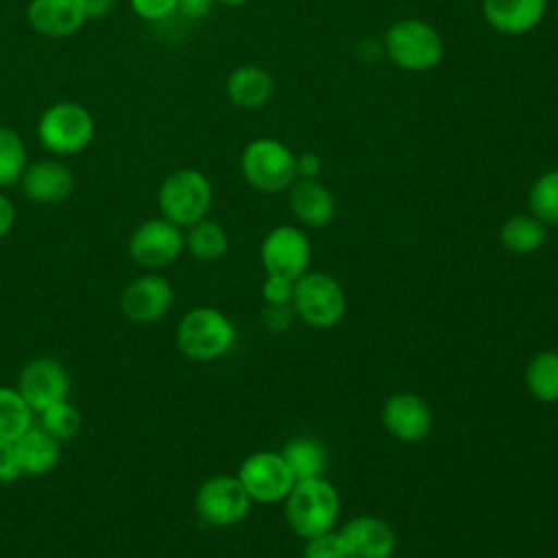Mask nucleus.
<instances>
[{
  "label": "nucleus",
  "mask_w": 558,
  "mask_h": 558,
  "mask_svg": "<svg viewBox=\"0 0 558 558\" xmlns=\"http://www.w3.org/2000/svg\"><path fill=\"white\" fill-rule=\"evenodd\" d=\"M251 497L235 475L207 477L194 497V508L201 521L214 527H229L240 523L251 508Z\"/></svg>",
  "instance_id": "9"
},
{
  "label": "nucleus",
  "mask_w": 558,
  "mask_h": 558,
  "mask_svg": "<svg viewBox=\"0 0 558 558\" xmlns=\"http://www.w3.org/2000/svg\"><path fill=\"white\" fill-rule=\"evenodd\" d=\"M547 238V225L532 214H517L501 225L499 240L506 251L514 255H527L543 246Z\"/></svg>",
  "instance_id": "23"
},
{
  "label": "nucleus",
  "mask_w": 558,
  "mask_h": 558,
  "mask_svg": "<svg viewBox=\"0 0 558 558\" xmlns=\"http://www.w3.org/2000/svg\"><path fill=\"white\" fill-rule=\"evenodd\" d=\"M296 155L275 137L251 140L240 155V170L244 181L266 194L288 190L296 181Z\"/></svg>",
  "instance_id": "5"
},
{
  "label": "nucleus",
  "mask_w": 558,
  "mask_h": 558,
  "mask_svg": "<svg viewBox=\"0 0 558 558\" xmlns=\"http://www.w3.org/2000/svg\"><path fill=\"white\" fill-rule=\"evenodd\" d=\"M344 558H392L397 536L392 527L371 514H360L338 532Z\"/></svg>",
  "instance_id": "14"
},
{
  "label": "nucleus",
  "mask_w": 558,
  "mask_h": 558,
  "mask_svg": "<svg viewBox=\"0 0 558 558\" xmlns=\"http://www.w3.org/2000/svg\"><path fill=\"white\" fill-rule=\"evenodd\" d=\"M288 203L296 220L314 229L329 225L338 211L333 194L316 179H296L290 185Z\"/></svg>",
  "instance_id": "19"
},
{
  "label": "nucleus",
  "mask_w": 558,
  "mask_h": 558,
  "mask_svg": "<svg viewBox=\"0 0 558 558\" xmlns=\"http://www.w3.org/2000/svg\"><path fill=\"white\" fill-rule=\"evenodd\" d=\"M33 416L15 386H0V445H13L33 425Z\"/></svg>",
  "instance_id": "24"
},
{
  "label": "nucleus",
  "mask_w": 558,
  "mask_h": 558,
  "mask_svg": "<svg viewBox=\"0 0 558 558\" xmlns=\"http://www.w3.org/2000/svg\"><path fill=\"white\" fill-rule=\"evenodd\" d=\"M303 558H344L338 532L331 530V532L307 538Z\"/></svg>",
  "instance_id": "30"
},
{
  "label": "nucleus",
  "mask_w": 558,
  "mask_h": 558,
  "mask_svg": "<svg viewBox=\"0 0 558 558\" xmlns=\"http://www.w3.org/2000/svg\"><path fill=\"white\" fill-rule=\"evenodd\" d=\"M211 198V183L196 168H179L170 172L157 190V207L161 216L181 229L207 218Z\"/></svg>",
  "instance_id": "3"
},
{
  "label": "nucleus",
  "mask_w": 558,
  "mask_h": 558,
  "mask_svg": "<svg viewBox=\"0 0 558 558\" xmlns=\"http://www.w3.org/2000/svg\"><path fill=\"white\" fill-rule=\"evenodd\" d=\"M259 259L268 275H281L294 281L307 272L312 262V246L301 229L279 225L262 240Z\"/></svg>",
  "instance_id": "11"
},
{
  "label": "nucleus",
  "mask_w": 558,
  "mask_h": 558,
  "mask_svg": "<svg viewBox=\"0 0 558 558\" xmlns=\"http://www.w3.org/2000/svg\"><path fill=\"white\" fill-rule=\"evenodd\" d=\"M87 20H100L111 13L116 0H81Z\"/></svg>",
  "instance_id": "38"
},
{
  "label": "nucleus",
  "mask_w": 558,
  "mask_h": 558,
  "mask_svg": "<svg viewBox=\"0 0 558 558\" xmlns=\"http://www.w3.org/2000/svg\"><path fill=\"white\" fill-rule=\"evenodd\" d=\"M288 305H266V312H264V320H266V327L268 329H275V323H279V329H286L290 327V314L286 310Z\"/></svg>",
  "instance_id": "37"
},
{
  "label": "nucleus",
  "mask_w": 558,
  "mask_h": 558,
  "mask_svg": "<svg viewBox=\"0 0 558 558\" xmlns=\"http://www.w3.org/2000/svg\"><path fill=\"white\" fill-rule=\"evenodd\" d=\"M292 310L310 327L329 329L338 325L347 312L342 286L325 272H305L294 279Z\"/></svg>",
  "instance_id": "7"
},
{
  "label": "nucleus",
  "mask_w": 558,
  "mask_h": 558,
  "mask_svg": "<svg viewBox=\"0 0 558 558\" xmlns=\"http://www.w3.org/2000/svg\"><path fill=\"white\" fill-rule=\"evenodd\" d=\"M530 211L543 225H558V168L543 172L530 187Z\"/></svg>",
  "instance_id": "27"
},
{
  "label": "nucleus",
  "mask_w": 558,
  "mask_h": 558,
  "mask_svg": "<svg viewBox=\"0 0 558 558\" xmlns=\"http://www.w3.org/2000/svg\"><path fill=\"white\" fill-rule=\"evenodd\" d=\"M185 248V235L181 227L159 218H148L140 222L133 233L129 235V257L148 270L166 268L179 259V255Z\"/></svg>",
  "instance_id": "8"
},
{
  "label": "nucleus",
  "mask_w": 558,
  "mask_h": 558,
  "mask_svg": "<svg viewBox=\"0 0 558 558\" xmlns=\"http://www.w3.org/2000/svg\"><path fill=\"white\" fill-rule=\"evenodd\" d=\"M279 453L286 460L294 480L323 477L327 471V451L323 442L312 436L290 438Z\"/></svg>",
  "instance_id": "22"
},
{
  "label": "nucleus",
  "mask_w": 558,
  "mask_h": 558,
  "mask_svg": "<svg viewBox=\"0 0 558 558\" xmlns=\"http://www.w3.org/2000/svg\"><path fill=\"white\" fill-rule=\"evenodd\" d=\"M13 449L22 473L35 477L50 473L61 458V442L35 423L13 442Z\"/></svg>",
  "instance_id": "20"
},
{
  "label": "nucleus",
  "mask_w": 558,
  "mask_h": 558,
  "mask_svg": "<svg viewBox=\"0 0 558 558\" xmlns=\"http://www.w3.org/2000/svg\"><path fill=\"white\" fill-rule=\"evenodd\" d=\"M174 303L172 283L157 272H144L131 279L120 294V312L137 325L161 320Z\"/></svg>",
  "instance_id": "13"
},
{
  "label": "nucleus",
  "mask_w": 558,
  "mask_h": 558,
  "mask_svg": "<svg viewBox=\"0 0 558 558\" xmlns=\"http://www.w3.org/2000/svg\"><path fill=\"white\" fill-rule=\"evenodd\" d=\"M15 225V205L13 201L0 192V238H4Z\"/></svg>",
  "instance_id": "36"
},
{
  "label": "nucleus",
  "mask_w": 558,
  "mask_h": 558,
  "mask_svg": "<svg viewBox=\"0 0 558 558\" xmlns=\"http://www.w3.org/2000/svg\"><path fill=\"white\" fill-rule=\"evenodd\" d=\"M133 13L146 22H159L177 11L179 0H129Z\"/></svg>",
  "instance_id": "31"
},
{
  "label": "nucleus",
  "mask_w": 558,
  "mask_h": 558,
  "mask_svg": "<svg viewBox=\"0 0 558 558\" xmlns=\"http://www.w3.org/2000/svg\"><path fill=\"white\" fill-rule=\"evenodd\" d=\"M292 279H286L281 275H268L262 286V296L270 305H288L292 299Z\"/></svg>",
  "instance_id": "32"
},
{
  "label": "nucleus",
  "mask_w": 558,
  "mask_h": 558,
  "mask_svg": "<svg viewBox=\"0 0 558 558\" xmlns=\"http://www.w3.org/2000/svg\"><path fill=\"white\" fill-rule=\"evenodd\" d=\"M15 388L28 403V408L39 414L48 405L68 399L70 375L59 360L50 355H39L22 366Z\"/></svg>",
  "instance_id": "12"
},
{
  "label": "nucleus",
  "mask_w": 558,
  "mask_h": 558,
  "mask_svg": "<svg viewBox=\"0 0 558 558\" xmlns=\"http://www.w3.org/2000/svg\"><path fill=\"white\" fill-rule=\"evenodd\" d=\"M22 475L13 445H0V484H13Z\"/></svg>",
  "instance_id": "33"
},
{
  "label": "nucleus",
  "mask_w": 558,
  "mask_h": 558,
  "mask_svg": "<svg viewBox=\"0 0 558 558\" xmlns=\"http://www.w3.org/2000/svg\"><path fill=\"white\" fill-rule=\"evenodd\" d=\"M340 514V495L325 477L296 480L286 497V521L301 538L331 532Z\"/></svg>",
  "instance_id": "1"
},
{
  "label": "nucleus",
  "mask_w": 558,
  "mask_h": 558,
  "mask_svg": "<svg viewBox=\"0 0 558 558\" xmlns=\"http://www.w3.org/2000/svg\"><path fill=\"white\" fill-rule=\"evenodd\" d=\"M235 477L244 486L251 501L257 504H275L286 499L296 482L286 460L277 451H255L246 456Z\"/></svg>",
  "instance_id": "10"
},
{
  "label": "nucleus",
  "mask_w": 558,
  "mask_h": 558,
  "mask_svg": "<svg viewBox=\"0 0 558 558\" xmlns=\"http://www.w3.org/2000/svg\"><path fill=\"white\" fill-rule=\"evenodd\" d=\"M17 185L28 201L52 205L65 201L72 194L74 174L59 159H39L24 168Z\"/></svg>",
  "instance_id": "16"
},
{
  "label": "nucleus",
  "mask_w": 558,
  "mask_h": 558,
  "mask_svg": "<svg viewBox=\"0 0 558 558\" xmlns=\"http://www.w3.org/2000/svg\"><path fill=\"white\" fill-rule=\"evenodd\" d=\"M94 118L92 113L70 100H61L44 109L37 120V137L46 150L52 155H76L85 150L94 140Z\"/></svg>",
  "instance_id": "6"
},
{
  "label": "nucleus",
  "mask_w": 558,
  "mask_h": 558,
  "mask_svg": "<svg viewBox=\"0 0 558 558\" xmlns=\"http://www.w3.org/2000/svg\"><path fill=\"white\" fill-rule=\"evenodd\" d=\"M81 423H83V416L78 408L68 399L57 401L39 412V427H44L59 442L74 438L81 429Z\"/></svg>",
  "instance_id": "29"
},
{
  "label": "nucleus",
  "mask_w": 558,
  "mask_h": 558,
  "mask_svg": "<svg viewBox=\"0 0 558 558\" xmlns=\"http://www.w3.org/2000/svg\"><path fill=\"white\" fill-rule=\"evenodd\" d=\"M384 50L397 68L425 72L440 63L445 44L429 22L421 17H403L386 31Z\"/></svg>",
  "instance_id": "4"
},
{
  "label": "nucleus",
  "mask_w": 558,
  "mask_h": 558,
  "mask_svg": "<svg viewBox=\"0 0 558 558\" xmlns=\"http://www.w3.org/2000/svg\"><path fill=\"white\" fill-rule=\"evenodd\" d=\"M177 349L192 362H214L235 344V327L220 310L201 305L181 316L174 331Z\"/></svg>",
  "instance_id": "2"
},
{
  "label": "nucleus",
  "mask_w": 558,
  "mask_h": 558,
  "mask_svg": "<svg viewBox=\"0 0 558 558\" xmlns=\"http://www.w3.org/2000/svg\"><path fill=\"white\" fill-rule=\"evenodd\" d=\"M26 166V146L20 133L9 126H0V190L20 183Z\"/></svg>",
  "instance_id": "28"
},
{
  "label": "nucleus",
  "mask_w": 558,
  "mask_h": 558,
  "mask_svg": "<svg viewBox=\"0 0 558 558\" xmlns=\"http://www.w3.org/2000/svg\"><path fill=\"white\" fill-rule=\"evenodd\" d=\"M320 168H323V161H320V157L316 153H301L294 159L296 179H316Z\"/></svg>",
  "instance_id": "34"
},
{
  "label": "nucleus",
  "mask_w": 558,
  "mask_h": 558,
  "mask_svg": "<svg viewBox=\"0 0 558 558\" xmlns=\"http://www.w3.org/2000/svg\"><path fill=\"white\" fill-rule=\"evenodd\" d=\"M214 2H220V4H225V7H242V4H246L248 0H214Z\"/></svg>",
  "instance_id": "39"
},
{
  "label": "nucleus",
  "mask_w": 558,
  "mask_h": 558,
  "mask_svg": "<svg viewBox=\"0 0 558 558\" xmlns=\"http://www.w3.org/2000/svg\"><path fill=\"white\" fill-rule=\"evenodd\" d=\"M185 235V248L192 253V257L201 262H216L220 259L229 248L227 231L220 222L203 218L187 227Z\"/></svg>",
  "instance_id": "25"
},
{
  "label": "nucleus",
  "mask_w": 558,
  "mask_h": 558,
  "mask_svg": "<svg viewBox=\"0 0 558 558\" xmlns=\"http://www.w3.org/2000/svg\"><path fill=\"white\" fill-rule=\"evenodd\" d=\"M549 0H482L486 22L504 35H523L538 26Z\"/></svg>",
  "instance_id": "18"
},
{
  "label": "nucleus",
  "mask_w": 558,
  "mask_h": 558,
  "mask_svg": "<svg viewBox=\"0 0 558 558\" xmlns=\"http://www.w3.org/2000/svg\"><path fill=\"white\" fill-rule=\"evenodd\" d=\"M227 98L240 107V109H259L264 107L272 92H275V81L268 70L259 65H240L235 68L225 85Z\"/></svg>",
  "instance_id": "21"
},
{
  "label": "nucleus",
  "mask_w": 558,
  "mask_h": 558,
  "mask_svg": "<svg viewBox=\"0 0 558 558\" xmlns=\"http://www.w3.org/2000/svg\"><path fill=\"white\" fill-rule=\"evenodd\" d=\"M26 20L33 31L44 37H70L87 22L81 0H31Z\"/></svg>",
  "instance_id": "17"
},
{
  "label": "nucleus",
  "mask_w": 558,
  "mask_h": 558,
  "mask_svg": "<svg viewBox=\"0 0 558 558\" xmlns=\"http://www.w3.org/2000/svg\"><path fill=\"white\" fill-rule=\"evenodd\" d=\"M381 421L388 434L403 442H418L432 429V410L425 399L414 392H397L386 399Z\"/></svg>",
  "instance_id": "15"
},
{
  "label": "nucleus",
  "mask_w": 558,
  "mask_h": 558,
  "mask_svg": "<svg viewBox=\"0 0 558 558\" xmlns=\"http://www.w3.org/2000/svg\"><path fill=\"white\" fill-rule=\"evenodd\" d=\"M525 384L532 397L543 403L558 401V351L545 349L538 351L527 368H525Z\"/></svg>",
  "instance_id": "26"
},
{
  "label": "nucleus",
  "mask_w": 558,
  "mask_h": 558,
  "mask_svg": "<svg viewBox=\"0 0 558 558\" xmlns=\"http://www.w3.org/2000/svg\"><path fill=\"white\" fill-rule=\"evenodd\" d=\"M211 7H214V0H179L177 11L190 20H201L211 11Z\"/></svg>",
  "instance_id": "35"
}]
</instances>
